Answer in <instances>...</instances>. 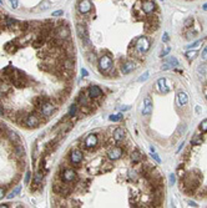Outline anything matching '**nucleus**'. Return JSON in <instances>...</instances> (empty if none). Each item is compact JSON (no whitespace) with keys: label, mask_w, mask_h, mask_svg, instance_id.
Masks as SVG:
<instances>
[{"label":"nucleus","mask_w":207,"mask_h":208,"mask_svg":"<svg viewBox=\"0 0 207 208\" xmlns=\"http://www.w3.org/2000/svg\"><path fill=\"white\" fill-rule=\"evenodd\" d=\"M8 79H9V81L12 82L14 86H16L18 89H21V87L26 86L28 82H29L28 76L24 74L21 70H19V69H15V72H14V74L10 76V77H8Z\"/></svg>","instance_id":"obj_1"},{"label":"nucleus","mask_w":207,"mask_h":208,"mask_svg":"<svg viewBox=\"0 0 207 208\" xmlns=\"http://www.w3.org/2000/svg\"><path fill=\"white\" fill-rule=\"evenodd\" d=\"M58 181L59 182H56V183L53 184V191H54V193H56L58 196H61V197H67V196H70V193L72 192V190H74V187H71L70 184H67V183H65L63 181H60L59 178H58Z\"/></svg>","instance_id":"obj_2"},{"label":"nucleus","mask_w":207,"mask_h":208,"mask_svg":"<svg viewBox=\"0 0 207 208\" xmlns=\"http://www.w3.org/2000/svg\"><path fill=\"white\" fill-rule=\"evenodd\" d=\"M58 178L65 183H71L77 180V173L74 168H64L61 167V172L58 174Z\"/></svg>","instance_id":"obj_3"},{"label":"nucleus","mask_w":207,"mask_h":208,"mask_svg":"<svg viewBox=\"0 0 207 208\" xmlns=\"http://www.w3.org/2000/svg\"><path fill=\"white\" fill-rule=\"evenodd\" d=\"M150 46H151V43L147 39V36H139L135 41H133V49L137 50L141 54L146 53V51L150 49Z\"/></svg>","instance_id":"obj_4"},{"label":"nucleus","mask_w":207,"mask_h":208,"mask_svg":"<svg viewBox=\"0 0 207 208\" xmlns=\"http://www.w3.org/2000/svg\"><path fill=\"white\" fill-rule=\"evenodd\" d=\"M82 160H84V153L80 148H72L70 152V162L75 168H80Z\"/></svg>","instance_id":"obj_5"},{"label":"nucleus","mask_w":207,"mask_h":208,"mask_svg":"<svg viewBox=\"0 0 207 208\" xmlns=\"http://www.w3.org/2000/svg\"><path fill=\"white\" fill-rule=\"evenodd\" d=\"M97 64H99L100 71L104 74V72H107V71L113 66V61H112V59H111L109 55H102V56L99 57Z\"/></svg>","instance_id":"obj_6"},{"label":"nucleus","mask_w":207,"mask_h":208,"mask_svg":"<svg viewBox=\"0 0 207 208\" xmlns=\"http://www.w3.org/2000/svg\"><path fill=\"white\" fill-rule=\"evenodd\" d=\"M97 145H99V137H97V135H95V133L87 135V136L85 137V140H84V147L90 150V151L95 150Z\"/></svg>","instance_id":"obj_7"},{"label":"nucleus","mask_w":207,"mask_h":208,"mask_svg":"<svg viewBox=\"0 0 207 208\" xmlns=\"http://www.w3.org/2000/svg\"><path fill=\"white\" fill-rule=\"evenodd\" d=\"M122 156H123V150L120 146H112L107 151V157L111 161H117V160H120L122 157Z\"/></svg>","instance_id":"obj_8"},{"label":"nucleus","mask_w":207,"mask_h":208,"mask_svg":"<svg viewBox=\"0 0 207 208\" xmlns=\"http://www.w3.org/2000/svg\"><path fill=\"white\" fill-rule=\"evenodd\" d=\"M24 122H25V126L26 127H29V128H35V127L39 126L40 119H39V116H36L35 112H31V113H29V115H26Z\"/></svg>","instance_id":"obj_9"},{"label":"nucleus","mask_w":207,"mask_h":208,"mask_svg":"<svg viewBox=\"0 0 207 208\" xmlns=\"http://www.w3.org/2000/svg\"><path fill=\"white\" fill-rule=\"evenodd\" d=\"M55 110H56V107H55L54 103L50 102V101H46V102L43 103V106H41V109H40V112H41V115L43 116L50 117L55 112Z\"/></svg>","instance_id":"obj_10"},{"label":"nucleus","mask_w":207,"mask_h":208,"mask_svg":"<svg viewBox=\"0 0 207 208\" xmlns=\"http://www.w3.org/2000/svg\"><path fill=\"white\" fill-rule=\"evenodd\" d=\"M87 95H89L90 99L96 100V99H100V97L102 96V91H101V89H100L99 86L92 85V86H90L89 90H87Z\"/></svg>","instance_id":"obj_11"},{"label":"nucleus","mask_w":207,"mask_h":208,"mask_svg":"<svg viewBox=\"0 0 207 208\" xmlns=\"http://www.w3.org/2000/svg\"><path fill=\"white\" fill-rule=\"evenodd\" d=\"M152 100L150 96L147 97H145L143 100V109H142V115L143 116H149L151 115V112H152Z\"/></svg>","instance_id":"obj_12"},{"label":"nucleus","mask_w":207,"mask_h":208,"mask_svg":"<svg viewBox=\"0 0 207 208\" xmlns=\"http://www.w3.org/2000/svg\"><path fill=\"white\" fill-rule=\"evenodd\" d=\"M135 62L133 61H125L123 64L121 65V72L123 75H127V74H130L131 71H133L135 70Z\"/></svg>","instance_id":"obj_13"},{"label":"nucleus","mask_w":207,"mask_h":208,"mask_svg":"<svg viewBox=\"0 0 207 208\" xmlns=\"http://www.w3.org/2000/svg\"><path fill=\"white\" fill-rule=\"evenodd\" d=\"M112 137H113V140L117 141V142L123 141V140H125V130H123L122 127L115 128V130H113V133H112Z\"/></svg>","instance_id":"obj_14"},{"label":"nucleus","mask_w":207,"mask_h":208,"mask_svg":"<svg viewBox=\"0 0 207 208\" xmlns=\"http://www.w3.org/2000/svg\"><path fill=\"white\" fill-rule=\"evenodd\" d=\"M46 101H49V99H48V97H44V96H36V97L34 99L33 103H34V106H35V109H36V110H40V109H41V106H43V103H44V102H46Z\"/></svg>","instance_id":"obj_15"},{"label":"nucleus","mask_w":207,"mask_h":208,"mask_svg":"<svg viewBox=\"0 0 207 208\" xmlns=\"http://www.w3.org/2000/svg\"><path fill=\"white\" fill-rule=\"evenodd\" d=\"M14 154L18 158H24V156H25L24 146H21L20 143H18L16 146H14Z\"/></svg>","instance_id":"obj_16"},{"label":"nucleus","mask_w":207,"mask_h":208,"mask_svg":"<svg viewBox=\"0 0 207 208\" xmlns=\"http://www.w3.org/2000/svg\"><path fill=\"white\" fill-rule=\"evenodd\" d=\"M142 160H145V157H143V156H142L139 151L131 152V161H132L133 163H140Z\"/></svg>","instance_id":"obj_17"},{"label":"nucleus","mask_w":207,"mask_h":208,"mask_svg":"<svg viewBox=\"0 0 207 208\" xmlns=\"http://www.w3.org/2000/svg\"><path fill=\"white\" fill-rule=\"evenodd\" d=\"M44 180V171H36V173L34 174V181L33 183L34 184H41V182H43Z\"/></svg>","instance_id":"obj_18"},{"label":"nucleus","mask_w":207,"mask_h":208,"mask_svg":"<svg viewBox=\"0 0 207 208\" xmlns=\"http://www.w3.org/2000/svg\"><path fill=\"white\" fill-rule=\"evenodd\" d=\"M157 87H159V90H160L161 92H163V93H167V92H169V87L166 86V80H165L163 77L160 79V80L157 81Z\"/></svg>","instance_id":"obj_19"},{"label":"nucleus","mask_w":207,"mask_h":208,"mask_svg":"<svg viewBox=\"0 0 207 208\" xmlns=\"http://www.w3.org/2000/svg\"><path fill=\"white\" fill-rule=\"evenodd\" d=\"M177 97H179V103H180L181 106L187 105V102H189V96H187V93H186V92H180Z\"/></svg>","instance_id":"obj_20"},{"label":"nucleus","mask_w":207,"mask_h":208,"mask_svg":"<svg viewBox=\"0 0 207 208\" xmlns=\"http://www.w3.org/2000/svg\"><path fill=\"white\" fill-rule=\"evenodd\" d=\"M14 72H15V67L12 66V65H9V66H6V67L3 69V74H4L6 77H10V76L14 74Z\"/></svg>","instance_id":"obj_21"},{"label":"nucleus","mask_w":207,"mask_h":208,"mask_svg":"<svg viewBox=\"0 0 207 208\" xmlns=\"http://www.w3.org/2000/svg\"><path fill=\"white\" fill-rule=\"evenodd\" d=\"M8 135H9V140L12 141V142L20 143V138H19V136H18V133H16V132H14V131H9V132H8Z\"/></svg>","instance_id":"obj_22"},{"label":"nucleus","mask_w":207,"mask_h":208,"mask_svg":"<svg viewBox=\"0 0 207 208\" xmlns=\"http://www.w3.org/2000/svg\"><path fill=\"white\" fill-rule=\"evenodd\" d=\"M127 176H129V180H131V181H135V180H137V178H139V173H137V171H135L133 168H130V170L127 171Z\"/></svg>","instance_id":"obj_23"},{"label":"nucleus","mask_w":207,"mask_h":208,"mask_svg":"<svg viewBox=\"0 0 207 208\" xmlns=\"http://www.w3.org/2000/svg\"><path fill=\"white\" fill-rule=\"evenodd\" d=\"M186 128H187V127H186V125H180L179 128L176 130V132H175V136L176 137H181V135L186 131Z\"/></svg>","instance_id":"obj_24"},{"label":"nucleus","mask_w":207,"mask_h":208,"mask_svg":"<svg viewBox=\"0 0 207 208\" xmlns=\"http://www.w3.org/2000/svg\"><path fill=\"white\" fill-rule=\"evenodd\" d=\"M203 142V140H202V137L200 136V135H195V136L191 138V143L192 145H201Z\"/></svg>","instance_id":"obj_25"},{"label":"nucleus","mask_w":207,"mask_h":208,"mask_svg":"<svg viewBox=\"0 0 207 208\" xmlns=\"http://www.w3.org/2000/svg\"><path fill=\"white\" fill-rule=\"evenodd\" d=\"M77 111V105L76 103H74V105H71L70 110H69V113H67V117H74L75 116V113Z\"/></svg>","instance_id":"obj_26"},{"label":"nucleus","mask_w":207,"mask_h":208,"mask_svg":"<svg viewBox=\"0 0 207 208\" xmlns=\"http://www.w3.org/2000/svg\"><path fill=\"white\" fill-rule=\"evenodd\" d=\"M196 56H197V51H195V50H192V51H187V53H186V59L187 60H193Z\"/></svg>","instance_id":"obj_27"},{"label":"nucleus","mask_w":207,"mask_h":208,"mask_svg":"<svg viewBox=\"0 0 207 208\" xmlns=\"http://www.w3.org/2000/svg\"><path fill=\"white\" fill-rule=\"evenodd\" d=\"M20 191H21V186H16V188L13 191V192H10L9 196H8V198H13V197H15L16 194L20 193Z\"/></svg>","instance_id":"obj_28"},{"label":"nucleus","mask_w":207,"mask_h":208,"mask_svg":"<svg viewBox=\"0 0 207 208\" xmlns=\"http://www.w3.org/2000/svg\"><path fill=\"white\" fill-rule=\"evenodd\" d=\"M165 62H169V64H171L172 66H177L179 65V61H177V59L176 57H173V56H170V57H167L166 59V61Z\"/></svg>","instance_id":"obj_29"},{"label":"nucleus","mask_w":207,"mask_h":208,"mask_svg":"<svg viewBox=\"0 0 207 208\" xmlns=\"http://www.w3.org/2000/svg\"><path fill=\"white\" fill-rule=\"evenodd\" d=\"M87 60L91 62V64H95L96 61H99V60L96 59V55H95L94 53H89V54H87Z\"/></svg>","instance_id":"obj_30"},{"label":"nucleus","mask_w":207,"mask_h":208,"mask_svg":"<svg viewBox=\"0 0 207 208\" xmlns=\"http://www.w3.org/2000/svg\"><path fill=\"white\" fill-rule=\"evenodd\" d=\"M201 44H202V40H197V41H195L193 44H191V45H189V46H186V47H187V49H197Z\"/></svg>","instance_id":"obj_31"},{"label":"nucleus","mask_w":207,"mask_h":208,"mask_svg":"<svg viewBox=\"0 0 207 208\" xmlns=\"http://www.w3.org/2000/svg\"><path fill=\"white\" fill-rule=\"evenodd\" d=\"M200 130L202 132H207V119H205L201 123H200Z\"/></svg>","instance_id":"obj_32"},{"label":"nucleus","mask_w":207,"mask_h":208,"mask_svg":"<svg viewBox=\"0 0 207 208\" xmlns=\"http://www.w3.org/2000/svg\"><path fill=\"white\" fill-rule=\"evenodd\" d=\"M109 119H110V121H120V120H122V115H121V113H117V115H111Z\"/></svg>","instance_id":"obj_33"},{"label":"nucleus","mask_w":207,"mask_h":208,"mask_svg":"<svg viewBox=\"0 0 207 208\" xmlns=\"http://www.w3.org/2000/svg\"><path fill=\"white\" fill-rule=\"evenodd\" d=\"M183 25H185L186 28H191V26H193V18H189V19L183 23Z\"/></svg>","instance_id":"obj_34"},{"label":"nucleus","mask_w":207,"mask_h":208,"mask_svg":"<svg viewBox=\"0 0 207 208\" xmlns=\"http://www.w3.org/2000/svg\"><path fill=\"white\" fill-rule=\"evenodd\" d=\"M201 59H202V61H207V45L203 47V50H202V53H201Z\"/></svg>","instance_id":"obj_35"},{"label":"nucleus","mask_w":207,"mask_h":208,"mask_svg":"<svg viewBox=\"0 0 207 208\" xmlns=\"http://www.w3.org/2000/svg\"><path fill=\"white\" fill-rule=\"evenodd\" d=\"M149 75H150V72H149V71H146L145 74H142V75H141V77L139 79V82H143V81H146V80L149 79Z\"/></svg>","instance_id":"obj_36"},{"label":"nucleus","mask_w":207,"mask_h":208,"mask_svg":"<svg viewBox=\"0 0 207 208\" xmlns=\"http://www.w3.org/2000/svg\"><path fill=\"white\" fill-rule=\"evenodd\" d=\"M170 50H171V47L170 46H165V49L161 51V56L163 57V56H166L169 53H170Z\"/></svg>","instance_id":"obj_37"},{"label":"nucleus","mask_w":207,"mask_h":208,"mask_svg":"<svg viewBox=\"0 0 207 208\" xmlns=\"http://www.w3.org/2000/svg\"><path fill=\"white\" fill-rule=\"evenodd\" d=\"M175 66H172L171 64H169V62H163V65H162V70H170V69H173Z\"/></svg>","instance_id":"obj_38"},{"label":"nucleus","mask_w":207,"mask_h":208,"mask_svg":"<svg viewBox=\"0 0 207 208\" xmlns=\"http://www.w3.org/2000/svg\"><path fill=\"white\" fill-rule=\"evenodd\" d=\"M30 177H31V173H30V172L28 171V172H26V174H25V178H24V183H25V184H29Z\"/></svg>","instance_id":"obj_39"},{"label":"nucleus","mask_w":207,"mask_h":208,"mask_svg":"<svg viewBox=\"0 0 207 208\" xmlns=\"http://www.w3.org/2000/svg\"><path fill=\"white\" fill-rule=\"evenodd\" d=\"M175 181H176L175 174H173V173H172V174H170V184H173V183H175Z\"/></svg>","instance_id":"obj_40"},{"label":"nucleus","mask_w":207,"mask_h":208,"mask_svg":"<svg viewBox=\"0 0 207 208\" xmlns=\"http://www.w3.org/2000/svg\"><path fill=\"white\" fill-rule=\"evenodd\" d=\"M4 196H5V188H3V187H0V200H2Z\"/></svg>","instance_id":"obj_41"},{"label":"nucleus","mask_w":207,"mask_h":208,"mask_svg":"<svg viewBox=\"0 0 207 208\" xmlns=\"http://www.w3.org/2000/svg\"><path fill=\"white\" fill-rule=\"evenodd\" d=\"M152 157L155 158V161H156L157 163H160V162H161V160H160V157H159V156H157L156 153H155V152H153V154H152Z\"/></svg>","instance_id":"obj_42"},{"label":"nucleus","mask_w":207,"mask_h":208,"mask_svg":"<svg viewBox=\"0 0 207 208\" xmlns=\"http://www.w3.org/2000/svg\"><path fill=\"white\" fill-rule=\"evenodd\" d=\"M162 41L163 43H166V41H169V34L167 33H165L163 36H162Z\"/></svg>","instance_id":"obj_43"},{"label":"nucleus","mask_w":207,"mask_h":208,"mask_svg":"<svg viewBox=\"0 0 207 208\" xmlns=\"http://www.w3.org/2000/svg\"><path fill=\"white\" fill-rule=\"evenodd\" d=\"M5 115V109L3 106H0V116H4Z\"/></svg>","instance_id":"obj_44"},{"label":"nucleus","mask_w":207,"mask_h":208,"mask_svg":"<svg viewBox=\"0 0 207 208\" xmlns=\"http://www.w3.org/2000/svg\"><path fill=\"white\" fill-rule=\"evenodd\" d=\"M81 74H82V76H87V75H89L87 71H86L85 69H81Z\"/></svg>","instance_id":"obj_45"},{"label":"nucleus","mask_w":207,"mask_h":208,"mask_svg":"<svg viewBox=\"0 0 207 208\" xmlns=\"http://www.w3.org/2000/svg\"><path fill=\"white\" fill-rule=\"evenodd\" d=\"M10 2H12V4H13L14 8H18V0H10Z\"/></svg>","instance_id":"obj_46"},{"label":"nucleus","mask_w":207,"mask_h":208,"mask_svg":"<svg viewBox=\"0 0 207 208\" xmlns=\"http://www.w3.org/2000/svg\"><path fill=\"white\" fill-rule=\"evenodd\" d=\"M189 204H190L191 207H197V204H196L195 202H192V201H189Z\"/></svg>","instance_id":"obj_47"},{"label":"nucleus","mask_w":207,"mask_h":208,"mask_svg":"<svg viewBox=\"0 0 207 208\" xmlns=\"http://www.w3.org/2000/svg\"><path fill=\"white\" fill-rule=\"evenodd\" d=\"M4 130H5V127H4V126H0V136H2V135H3Z\"/></svg>","instance_id":"obj_48"},{"label":"nucleus","mask_w":207,"mask_h":208,"mask_svg":"<svg viewBox=\"0 0 207 208\" xmlns=\"http://www.w3.org/2000/svg\"><path fill=\"white\" fill-rule=\"evenodd\" d=\"M183 146H185V143H183V142H182V143H181V145H180V147H179V150H177V153H179V152H180V151H181V150H182V147H183Z\"/></svg>","instance_id":"obj_49"},{"label":"nucleus","mask_w":207,"mask_h":208,"mask_svg":"<svg viewBox=\"0 0 207 208\" xmlns=\"http://www.w3.org/2000/svg\"><path fill=\"white\" fill-rule=\"evenodd\" d=\"M9 204H4V203H0V208H8Z\"/></svg>","instance_id":"obj_50"},{"label":"nucleus","mask_w":207,"mask_h":208,"mask_svg":"<svg viewBox=\"0 0 207 208\" xmlns=\"http://www.w3.org/2000/svg\"><path fill=\"white\" fill-rule=\"evenodd\" d=\"M61 14H63V11H56V13L53 14V16H58V15H61Z\"/></svg>","instance_id":"obj_51"},{"label":"nucleus","mask_w":207,"mask_h":208,"mask_svg":"<svg viewBox=\"0 0 207 208\" xmlns=\"http://www.w3.org/2000/svg\"><path fill=\"white\" fill-rule=\"evenodd\" d=\"M203 10H207V4H205V5H203Z\"/></svg>","instance_id":"obj_52"},{"label":"nucleus","mask_w":207,"mask_h":208,"mask_svg":"<svg viewBox=\"0 0 207 208\" xmlns=\"http://www.w3.org/2000/svg\"><path fill=\"white\" fill-rule=\"evenodd\" d=\"M206 99H207V95H206Z\"/></svg>","instance_id":"obj_53"}]
</instances>
